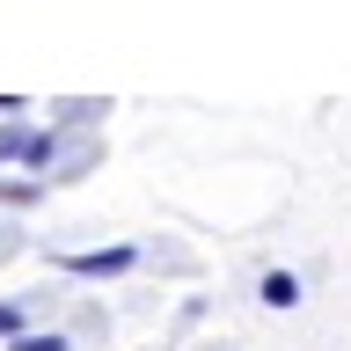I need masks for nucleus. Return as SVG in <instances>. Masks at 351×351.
<instances>
[{
	"label": "nucleus",
	"instance_id": "f257e3e1",
	"mask_svg": "<svg viewBox=\"0 0 351 351\" xmlns=\"http://www.w3.org/2000/svg\"><path fill=\"white\" fill-rule=\"evenodd\" d=\"M0 329H22V315H15V307H0Z\"/></svg>",
	"mask_w": 351,
	"mask_h": 351
}]
</instances>
